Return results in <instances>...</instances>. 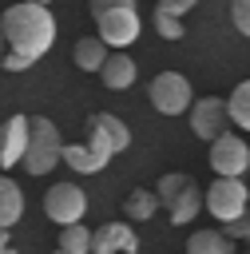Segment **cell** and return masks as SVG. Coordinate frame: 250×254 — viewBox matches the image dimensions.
Segmentation results:
<instances>
[{
  "instance_id": "obj_7",
  "label": "cell",
  "mask_w": 250,
  "mask_h": 254,
  "mask_svg": "<svg viewBox=\"0 0 250 254\" xmlns=\"http://www.w3.org/2000/svg\"><path fill=\"white\" fill-rule=\"evenodd\" d=\"M83 210H87V194L75 187V183H56L48 194H44V214L52 218V222H79L83 218Z\"/></svg>"
},
{
  "instance_id": "obj_19",
  "label": "cell",
  "mask_w": 250,
  "mask_h": 254,
  "mask_svg": "<svg viewBox=\"0 0 250 254\" xmlns=\"http://www.w3.org/2000/svg\"><path fill=\"white\" fill-rule=\"evenodd\" d=\"M103 56H107V44H103L99 36H83V40L75 44V67H79V71H99Z\"/></svg>"
},
{
  "instance_id": "obj_1",
  "label": "cell",
  "mask_w": 250,
  "mask_h": 254,
  "mask_svg": "<svg viewBox=\"0 0 250 254\" xmlns=\"http://www.w3.org/2000/svg\"><path fill=\"white\" fill-rule=\"evenodd\" d=\"M56 40V16L48 4L20 0L4 8L0 16V67L4 71H28L40 56H48Z\"/></svg>"
},
{
  "instance_id": "obj_20",
  "label": "cell",
  "mask_w": 250,
  "mask_h": 254,
  "mask_svg": "<svg viewBox=\"0 0 250 254\" xmlns=\"http://www.w3.org/2000/svg\"><path fill=\"white\" fill-rule=\"evenodd\" d=\"M60 250H63V254H87V250H91V230L79 226V222H63V230H60Z\"/></svg>"
},
{
  "instance_id": "obj_24",
  "label": "cell",
  "mask_w": 250,
  "mask_h": 254,
  "mask_svg": "<svg viewBox=\"0 0 250 254\" xmlns=\"http://www.w3.org/2000/svg\"><path fill=\"white\" fill-rule=\"evenodd\" d=\"M230 20L242 36H250V0H230Z\"/></svg>"
},
{
  "instance_id": "obj_28",
  "label": "cell",
  "mask_w": 250,
  "mask_h": 254,
  "mask_svg": "<svg viewBox=\"0 0 250 254\" xmlns=\"http://www.w3.org/2000/svg\"><path fill=\"white\" fill-rule=\"evenodd\" d=\"M12 246V238H8V230H0V250H8Z\"/></svg>"
},
{
  "instance_id": "obj_25",
  "label": "cell",
  "mask_w": 250,
  "mask_h": 254,
  "mask_svg": "<svg viewBox=\"0 0 250 254\" xmlns=\"http://www.w3.org/2000/svg\"><path fill=\"white\" fill-rule=\"evenodd\" d=\"M222 226H226V234H230V238H246V242H250V214H246V210H242L238 218L222 222Z\"/></svg>"
},
{
  "instance_id": "obj_13",
  "label": "cell",
  "mask_w": 250,
  "mask_h": 254,
  "mask_svg": "<svg viewBox=\"0 0 250 254\" xmlns=\"http://www.w3.org/2000/svg\"><path fill=\"white\" fill-rule=\"evenodd\" d=\"M20 214H24V190H20V183L8 179V171H4V175H0V230L16 226Z\"/></svg>"
},
{
  "instance_id": "obj_10",
  "label": "cell",
  "mask_w": 250,
  "mask_h": 254,
  "mask_svg": "<svg viewBox=\"0 0 250 254\" xmlns=\"http://www.w3.org/2000/svg\"><path fill=\"white\" fill-rule=\"evenodd\" d=\"M135 75H139L135 60H131L123 48H107V56H103V64H99V79H103L111 91H127V87L135 83Z\"/></svg>"
},
{
  "instance_id": "obj_12",
  "label": "cell",
  "mask_w": 250,
  "mask_h": 254,
  "mask_svg": "<svg viewBox=\"0 0 250 254\" xmlns=\"http://www.w3.org/2000/svg\"><path fill=\"white\" fill-rule=\"evenodd\" d=\"M202 210V190L187 179L175 194H171V202H167V214H171V222L175 226H183V222H194V214Z\"/></svg>"
},
{
  "instance_id": "obj_22",
  "label": "cell",
  "mask_w": 250,
  "mask_h": 254,
  "mask_svg": "<svg viewBox=\"0 0 250 254\" xmlns=\"http://www.w3.org/2000/svg\"><path fill=\"white\" fill-rule=\"evenodd\" d=\"M87 147L95 151V159H99L103 167H107V159L115 155V151H111V143H107V135H103V131H99L95 123H87Z\"/></svg>"
},
{
  "instance_id": "obj_8",
  "label": "cell",
  "mask_w": 250,
  "mask_h": 254,
  "mask_svg": "<svg viewBox=\"0 0 250 254\" xmlns=\"http://www.w3.org/2000/svg\"><path fill=\"white\" fill-rule=\"evenodd\" d=\"M190 111V131L198 135V139H214L218 131H226V99H218V95H202V99H194V107H187Z\"/></svg>"
},
{
  "instance_id": "obj_18",
  "label": "cell",
  "mask_w": 250,
  "mask_h": 254,
  "mask_svg": "<svg viewBox=\"0 0 250 254\" xmlns=\"http://www.w3.org/2000/svg\"><path fill=\"white\" fill-rule=\"evenodd\" d=\"M123 210H127V218H131V222H147V218L159 210V198H155V190L135 187V190L123 198Z\"/></svg>"
},
{
  "instance_id": "obj_26",
  "label": "cell",
  "mask_w": 250,
  "mask_h": 254,
  "mask_svg": "<svg viewBox=\"0 0 250 254\" xmlns=\"http://www.w3.org/2000/svg\"><path fill=\"white\" fill-rule=\"evenodd\" d=\"M194 4H198V0H159V8H167V12H175V16H187Z\"/></svg>"
},
{
  "instance_id": "obj_23",
  "label": "cell",
  "mask_w": 250,
  "mask_h": 254,
  "mask_svg": "<svg viewBox=\"0 0 250 254\" xmlns=\"http://www.w3.org/2000/svg\"><path fill=\"white\" fill-rule=\"evenodd\" d=\"M183 183H187V175H179V171L163 175V179H159V187H155V198H159V206H167V202H171V194H175Z\"/></svg>"
},
{
  "instance_id": "obj_17",
  "label": "cell",
  "mask_w": 250,
  "mask_h": 254,
  "mask_svg": "<svg viewBox=\"0 0 250 254\" xmlns=\"http://www.w3.org/2000/svg\"><path fill=\"white\" fill-rule=\"evenodd\" d=\"M226 119L238 127V131H250V79H242L230 99H226Z\"/></svg>"
},
{
  "instance_id": "obj_6",
  "label": "cell",
  "mask_w": 250,
  "mask_h": 254,
  "mask_svg": "<svg viewBox=\"0 0 250 254\" xmlns=\"http://www.w3.org/2000/svg\"><path fill=\"white\" fill-rule=\"evenodd\" d=\"M250 163V143L234 131H218L210 139V167L214 175H242Z\"/></svg>"
},
{
  "instance_id": "obj_29",
  "label": "cell",
  "mask_w": 250,
  "mask_h": 254,
  "mask_svg": "<svg viewBox=\"0 0 250 254\" xmlns=\"http://www.w3.org/2000/svg\"><path fill=\"white\" fill-rule=\"evenodd\" d=\"M36 4H52V0H36Z\"/></svg>"
},
{
  "instance_id": "obj_15",
  "label": "cell",
  "mask_w": 250,
  "mask_h": 254,
  "mask_svg": "<svg viewBox=\"0 0 250 254\" xmlns=\"http://www.w3.org/2000/svg\"><path fill=\"white\" fill-rule=\"evenodd\" d=\"M87 123H95V127L107 135V143H111V151H115V155L131 147V131H127V123H123L119 115H107V111H99V115H91Z\"/></svg>"
},
{
  "instance_id": "obj_14",
  "label": "cell",
  "mask_w": 250,
  "mask_h": 254,
  "mask_svg": "<svg viewBox=\"0 0 250 254\" xmlns=\"http://www.w3.org/2000/svg\"><path fill=\"white\" fill-rule=\"evenodd\" d=\"M187 250H190V254H230V250H234V238H230L226 230L206 226V230H194V234L187 238Z\"/></svg>"
},
{
  "instance_id": "obj_4",
  "label": "cell",
  "mask_w": 250,
  "mask_h": 254,
  "mask_svg": "<svg viewBox=\"0 0 250 254\" xmlns=\"http://www.w3.org/2000/svg\"><path fill=\"white\" fill-rule=\"evenodd\" d=\"M95 24H99V40L107 48H127L139 40L143 32V20L135 12V4H115V8H103L95 12Z\"/></svg>"
},
{
  "instance_id": "obj_27",
  "label": "cell",
  "mask_w": 250,
  "mask_h": 254,
  "mask_svg": "<svg viewBox=\"0 0 250 254\" xmlns=\"http://www.w3.org/2000/svg\"><path fill=\"white\" fill-rule=\"evenodd\" d=\"M115 4H135V0H91V16L103 12V8H115Z\"/></svg>"
},
{
  "instance_id": "obj_11",
  "label": "cell",
  "mask_w": 250,
  "mask_h": 254,
  "mask_svg": "<svg viewBox=\"0 0 250 254\" xmlns=\"http://www.w3.org/2000/svg\"><path fill=\"white\" fill-rule=\"evenodd\" d=\"M91 250L95 254H135L139 250V238H135V230L127 226V222H103L95 234H91Z\"/></svg>"
},
{
  "instance_id": "obj_30",
  "label": "cell",
  "mask_w": 250,
  "mask_h": 254,
  "mask_svg": "<svg viewBox=\"0 0 250 254\" xmlns=\"http://www.w3.org/2000/svg\"><path fill=\"white\" fill-rule=\"evenodd\" d=\"M246 171H250V163H246Z\"/></svg>"
},
{
  "instance_id": "obj_5",
  "label": "cell",
  "mask_w": 250,
  "mask_h": 254,
  "mask_svg": "<svg viewBox=\"0 0 250 254\" xmlns=\"http://www.w3.org/2000/svg\"><path fill=\"white\" fill-rule=\"evenodd\" d=\"M147 99H151V107L163 111V115H183V111L190 107V83H187V75H179V71H159V75L151 79V87H147Z\"/></svg>"
},
{
  "instance_id": "obj_2",
  "label": "cell",
  "mask_w": 250,
  "mask_h": 254,
  "mask_svg": "<svg viewBox=\"0 0 250 254\" xmlns=\"http://www.w3.org/2000/svg\"><path fill=\"white\" fill-rule=\"evenodd\" d=\"M60 147H63L60 127L48 115H36V119H28V147L20 155V167L28 175H48L60 163Z\"/></svg>"
},
{
  "instance_id": "obj_3",
  "label": "cell",
  "mask_w": 250,
  "mask_h": 254,
  "mask_svg": "<svg viewBox=\"0 0 250 254\" xmlns=\"http://www.w3.org/2000/svg\"><path fill=\"white\" fill-rule=\"evenodd\" d=\"M206 198V210L218 218V222H230V218H238L246 206H250V190H246V183L238 179V175H218L206 190H202Z\"/></svg>"
},
{
  "instance_id": "obj_21",
  "label": "cell",
  "mask_w": 250,
  "mask_h": 254,
  "mask_svg": "<svg viewBox=\"0 0 250 254\" xmlns=\"http://www.w3.org/2000/svg\"><path fill=\"white\" fill-rule=\"evenodd\" d=\"M155 28H159L163 40H183V16H175V12L159 8V4H155Z\"/></svg>"
},
{
  "instance_id": "obj_16",
  "label": "cell",
  "mask_w": 250,
  "mask_h": 254,
  "mask_svg": "<svg viewBox=\"0 0 250 254\" xmlns=\"http://www.w3.org/2000/svg\"><path fill=\"white\" fill-rule=\"evenodd\" d=\"M60 159H63L71 171H79V175H95V171H103V163L95 159V151H91L87 143H63V147H60Z\"/></svg>"
},
{
  "instance_id": "obj_9",
  "label": "cell",
  "mask_w": 250,
  "mask_h": 254,
  "mask_svg": "<svg viewBox=\"0 0 250 254\" xmlns=\"http://www.w3.org/2000/svg\"><path fill=\"white\" fill-rule=\"evenodd\" d=\"M28 147V115H8L0 123V167H20V155Z\"/></svg>"
}]
</instances>
